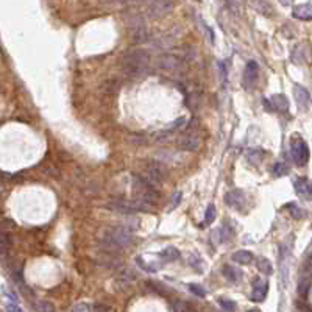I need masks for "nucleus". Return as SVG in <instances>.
Instances as JSON below:
<instances>
[{
	"label": "nucleus",
	"instance_id": "f257e3e1",
	"mask_svg": "<svg viewBox=\"0 0 312 312\" xmlns=\"http://www.w3.org/2000/svg\"><path fill=\"white\" fill-rule=\"evenodd\" d=\"M133 201L136 203L138 211H151L159 201V192L145 176H133Z\"/></svg>",
	"mask_w": 312,
	"mask_h": 312
},
{
	"label": "nucleus",
	"instance_id": "f03ea898",
	"mask_svg": "<svg viewBox=\"0 0 312 312\" xmlns=\"http://www.w3.org/2000/svg\"><path fill=\"white\" fill-rule=\"evenodd\" d=\"M150 53L144 48L126 50L122 56V71L128 77H144L148 72Z\"/></svg>",
	"mask_w": 312,
	"mask_h": 312
},
{
	"label": "nucleus",
	"instance_id": "7ed1b4c3",
	"mask_svg": "<svg viewBox=\"0 0 312 312\" xmlns=\"http://www.w3.org/2000/svg\"><path fill=\"white\" fill-rule=\"evenodd\" d=\"M133 231L128 228V226H113V228H109L103 239H102V243H103V251L105 253H114V255H120V251L128 247L133 243Z\"/></svg>",
	"mask_w": 312,
	"mask_h": 312
},
{
	"label": "nucleus",
	"instance_id": "20e7f679",
	"mask_svg": "<svg viewBox=\"0 0 312 312\" xmlns=\"http://www.w3.org/2000/svg\"><path fill=\"white\" fill-rule=\"evenodd\" d=\"M173 11L172 0H151L148 5V16L151 19H161L166 18Z\"/></svg>",
	"mask_w": 312,
	"mask_h": 312
},
{
	"label": "nucleus",
	"instance_id": "39448f33",
	"mask_svg": "<svg viewBox=\"0 0 312 312\" xmlns=\"http://www.w3.org/2000/svg\"><path fill=\"white\" fill-rule=\"evenodd\" d=\"M290 151H292V159L297 166H305L309 159V148L308 144L300 138L292 139L290 144Z\"/></svg>",
	"mask_w": 312,
	"mask_h": 312
},
{
	"label": "nucleus",
	"instance_id": "423d86ee",
	"mask_svg": "<svg viewBox=\"0 0 312 312\" xmlns=\"http://www.w3.org/2000/svg\"><path fill=\"white\" fill-rule=\"evenodd\" d=\"M176 147L184 151H195L200 147V138L197 134H192V133L183 134V136L176 139Z\"/></svg>",
	"mask_w": 312,
	"mask_h": 312
},
{
	"label": "nucleus",
	"instance_id": "0eeeda50",
	"mask_svg": "<svg viewBox=\"0 0 312 312\" xmlns=\"http://www.w3.org/2000/svg\"><path fill=\"white\" fill-rule=\"evenodd\" d=\"M258 75H259V66L256 61H250L245 67V71H243V86L247 89H251L255 86V83L258 80Z\"/></svg>",
	"mask_w": 312,
	"mask_h": 312
},
{
	"label": "nucleus",
	"instance_id": "6e6552de",
	"mask_svg": "<svg viewBox=\"0 0 312 312\" xmlns=\"http://www.w3.org/2000/svg\"><path fill=\"white\" fill-rule=\"evenodd\" d=\"M245 193H243L240 189H234V191H230L228 193L225 195V203L234 208V209H242L243 206H245Z\"/></svg>",
	"mask_w": 312,
	"mask_h": 312
},
{
	"label": "nucleus",
	"instance_id": "1a4fd4ad",
	"mask_svg": "<svg viewBox=\"0 0 312 312\" xmlns=\"http://www.w3.org/2000/svg\"><path fill=\"white\" fill-rule=\"evenodd\" d=\"M145 178L153 184V186H158V184H161L166 178V173H164V168L159 166V164H151L147 167V172H145Z\"/></svg>",
	"mask_w": 312,
	"mask_h": 312
},
{
	"label": "nucleus",
	"instance_id": "9d476101",
	"mask_svg": "<svg viewBox=\"0 0 312 312\" xmlns=\"http://www.w3.org/2000/svg\"><path fill=\"white\" fill-rule=\"evenodd\" d=\"M267 292H268V283L263 280H255V283H253L251 300L256 303H263L267 297Z\"/></svg>",
	"mask_w": 312,
	"mask_h": 312
},
{
	"label": "nucleus",
	"instance_id": "9b49d317",
	"mask_svg": "<svg viewBox=\"0 0 312 312\" xmlns=\"http://www.w3.org/2000/svg\"><path fill=\"white\" fill-rule=\"evenodd\" d=\"M293 96H295V100H297V103L301 109H308L309 105H311V96L308 89H305L303 86H300V84H295L293 86Z\"/></svg>",
	"mask_w": 312,
	"mask_h": 312
},
{
	"label": "nucleus",
	"instance_id": "f8f14e48",
	"mask_svg": "<svg viewBox=\"0 0 312 312\" xmlns=\"http://www.w3.org/2000/svg\"><path fill=\"white\" fill-rule=\"evenodd\" d=\"M293 186L301 198H305V200L312 198V184L306 178H297L293 181Z\"/></svg>",
	"mask_w": 312,
	"mask_h": 312
},
{
	"label": "nucleus",
	"instance_id": "ddd939ff",
	"mask_svg": "<svg viewBox=\"0 0 312 312\" xmlns=\"http://www.w3.org/2000/svg\"><path fill=\"white\" fill-rule=\"evenodd\" d=\"M158 64L164 71H176L180 67L181 61L176 56H173V55H163L158 60Z\"/></svg>",
	"mask_w": 312,
	"mask_h": 312
},
{
	"label": "nucleus",
	"instance_id": "4468645a",
	"mask_svg": "<svg viewBox=\"0 0 312 312\" xmlns=\"http://www.w3.org/2000/svg\"><path fill=\"white\" fill-rule=\"evenodd\" d=\"M293 18L300 21H312V3H305V5H297L293 8Z\"/></svg>",
	"mask_w": 312,
	"mask_h": 312
},
{
	"label": "nucleus",
	"instance_id": "2eb2a0df",
	"mask_svg": "<svg viewBox=\"0 0 312 312\" xmlns=\"http://www.w3.org/2000/svg\"><path fill=\"white\" fill-rule=\"evenodd\" d=\"M251 6L255 8L259 14L265 16V18H270V16L273 14V6L268 2H265V0H253Z\"/></svg>",
	"mask_w": 312,
	"mask_h": 312
},
{
	"label": "nucleus",
	"instance_id": "dca6fc26",
	"mask_svg": "<svg viewBox=\"0 0 312 312\" xmlns=\"http://www.w3.org/2000/svg\"><path fill=\"white\" fill-rule=\"evenodd\" d=\"M270 102H272V106L275 111L286 113L289 109V102H288V98H286V96H283V94H275L270 98Z\"/></svg>",
	"mask_w": 312,
	"mask_h": 312
},
{
	"label": "nucleus",
	"instance_id": "f3484780",
	"mask_svg": "<svg viewBox=\"0 0 312 312\" xmlns=\"http://www.w3.org/2000/svg\"><path fill=\"white\" fill-rule=\"evenodd\" d=\"M222 273H223V276L226 278V280L231 281V283H238V281L242 280V272L239 270V268L233 267V265H225L222 268Z\"/></svg>",
	"mask_w": 312,
	"mask_h": 312
},
{
	"label": "nucleus",
	"instance_id": "a211bd4d",
	"mask_svg": "<svg viewBox=\"0 0 312 312\" xmlns=\"http://www.w3.org/2000/svg\"><path fill=\"white\" fill-rule=\"evenodd\" d=\"M233 261L242 265H250L253 263V255L248 250H239L233 255Z\"/></svg>",
	"mask_w": 312,
	"mask_h": 312
},
{
	"label": "nucleus",
	"instance_id": "6ab92c4d",
	"mask_svg": "<svg viewBox=\"0 0 312 312\" xmlns=\"http://www.w3.org/2000/svg\"><path fill=\"white\" fill-rule=\"evenodd\" d=\"M159 258H161L164 263H172V261H176L180 258V251L175 247H167L163 251H159Z\"/></svg>",
	"mask_w": 312,
	"mask_h": 312
},
{
	"label": "nucleus",
	"instance_id": "aec40b11",
	"mask_svg": "<svg viewBox=\"0 0 312 312\" xmlns=\"http://www.w3.org/2000/svg\"><path fill=\"white\" fill-rule=\"evenodd\" d=\"M264 156H265V151L263 148H251L247 151V159L253 164H259L264 159Z\"/></svg>",
	"mask_w": 312,
	"mask_h": 312
},
{
	"label": "nucleus",
	"instance_id": "412c9836",
	"mask_svg": "<svg viewBox=\"0 0 312 312\" xmlns=\"http://www.w3.org/2000/svg\"><path fill=\"white\" fill-rule=\"evenodd\" d=\"M234 236L233 230H231V226L228 225H223L222 228H218L217 230V238H218V242H226V240H230L231 238Z\"/></svg>",
	"mask_w": 312,
	"mask_h": 312
},
{
	"label": "nucleus",
	"instance_id": "4be33fe9",
	"mask_svg": "<svg viewBox=\"0 0 312 312\" xmlns=\"http://www.w3.org/2000/svg\"><path fill=\"white\" fill-rule=\"evenodd\" d=\"M11 245V240H10V236L8 233L2 228V225H0V253H5Z\"/></svg>",
	"mask_w": 312,
	"mask_h": 312
},
{
	"label": "nucleus",
	"instance_id": "5701e85b",
	"mask_svg": "<svg viewBox=\"0 0 312 312\" xmlns=\"http://www.w3.org/2000/svg\"><path fill=\"white\" fill-rule=\"evenodd\" d=\"M258 268L265 275H270L273 272V268H272V264H270V261L265 259V258H259L258 259Z\"/></svg>",
	"mask_w": 312,
	"mask_h": 312
},
{
	"label": "nucleus",
	"instance_id": "b1692460",
	"mask_svg": "<svg viewBox=\"0 0 312 312\" xmlns=\"http://www.w3.org/2000/svg\"><path fill=\"white\" fill-rule=\"evenodd\" d=\"M272 173L275 176H284V175H288L289 173V167L286 166L284 163H276L272 168Z\"/></svg>",
	"mask_w": 312,
	"mask_h": 312
},
{
	"label": "nucleus",
	"instance_id": "393cba45",
	"mask_svg": "<svg viewBox=\"0 0 312 312\" xmlns=\"http://www.w3.org/2000/svg\"><path fill=\"white\" fill-rule=\"evenodd\" d=\"M218 305L222 306V309H225V311H236V303L233 301V300H230V298H225V297H222V298H218Z\"/></svg>",
	"mask_w": 312,
	"mask_h": 312
},
{
	"label": "nucleus",
	"instance_id": "a878e982",
	"mask_svg": "<svg viewBox=\"0 0 312 312\" xmlns=\"http://www.w3.org/2000/svg\"><path fill=\"white\" fill-rule=\"evenodd\" d=\"M309 289H311V281L309 280H303L298 286V293L301 295L303 298H308L309 295Z\"/></svg>",
	"mask_w": 312,
	"mask_h": 312
},
{
	"label": "nucleus",
	"instance_id": "bb28decb",
	"mask_svg": "<svg viewBox=\"0 0 312 312\" xmlns=\"http://www.w3.org/2000/svg\"><path fill=\"white\" fill-rule=\"evenodd\" d=\"M189 290L193 293V295H197V297H200V298H205L206 297V290L201 288L200 284H189Z\"/></svg>",
	"mask_w": 312,
	"mask_h": 312
},
{
	"label": "nucleus",
	"instance_id": "cd10ccee",
	"mask_svg": "<svg viewBox=\"0 0 312 312\" xmlns=\"http://www.w3.org/2000/svg\"><path fill=\"white\" fill-rule=\"evenodd\" d=\"M216 218V206L214 205H209L208 209H206V214H205V223L206 225H211L214 222Z\"/></svg>",
	"mask_w": 312,
	"mask_h": 312
},
{
	"label": "nucleus",
	"instance_id": "c85d7f7f",
	"mask_svg": "<svg viewBox=\"0 0 312 312\" xmlns=\"http://www.w3.org/2000/svg\"><path fill=\"white\" fill-rule=\"evenodd\" d=\"M288 208H289V211H290L292 217H295V218H301V217H305V211L300 209L297 205L290 203V205H288Z\"/></svg>",
	"mask_w": 312,
	"mask_h": 312
},
{
	"label": "nucleus",
	"instance_id": "c756f323",
	"mask_svg": "<svg viewBox=\"0 0 312 312\" xmlns=\"http://www.w3.org/2000/svg\"><path fill=\"white\" fill-rule=\"evenodd\" d=\"M35 309L36 311H53L55 308L50 305L48 301H41V303H38V305L35 306Z\"/></svg>",
	"mask_w": 312,
	"mask_h": 312
},
{
	"label": "nucleus",
	"instance_id": "7c9ffc66",
	"mask_svg": "<svg viewBox=\"0 0 312 312\" xmlns=\"http://www.w3.org/2000/svg\"><path fill=\"white\" fill-rule=\"evenodd\" d=\"M94 308L92 306H88V305H77V306H73V311L77 312V311H92Z\"/></svg>",
	"mask_w": 312,
	"mask_h": 312
},
{
	"label": "nucleus",
	"instance_id": "2f4dec72",
	"mask_svg": "<svg viewBox=\"0 0 312 312\" xmlns=\"http://www.w3.org/2000/svg\"><path fill=\"white\" fill-rule=\"evenodd\" d=\"M180 200H181V192H176L175 195H173V203H172V208H175L176 205L180 203Z\"/></svg>",
	"mask_w": 312,
	"mask_h": 312
},
{
	"label": "nucleus",
	"instance_id": "473e14b6",
	"mask_svg": "<svg viewBox=\"0 0 312 312\" xmlns=\"http://www.w3.org/2000/svg\"><path fill=\"white\" fill-rule=\"evenodd\" d=\"M263 102H264V108H267V111H273V106H272V102H270V100L264 98Z\"/></svg>",
	"mask_w": 312,
	"mask_h": 312
},
{
	"label": "nucleus",
	"instance_id": "72a5a7b5",
	"mask_svg": "<svg viewBox=\"0 0 312 312\" xmlns=\"http://www.w3.org/2000/svg\"><path fill=\"white\" fill-rule=\"evenodd\" d=\"M106 3H128L133 2V0H105Z\"/></svg>",
	"mask_w": 312,
	"mask_h": 312
},
{
	"label": "nucleus",
	"instance_id": "f704fd0d",
	"mask_svg": "<svg viewBox=\"0 0 312 312\" xmlns=\"http://www.w3.org/2000/svg\"><path fill=\"white\" fill-rule=\"evenodd\" d=\"M306 268L312 273V255H311V256L308 258V261H306Z\"/></svg>",
	"mask_w": 312,
	"mask_h": 312
},
{
	"label": "nucleus",
	"instance_id": "c9c22d12",
	"mask_svg": "<svg viewBox=\"0 0 312 312\" xmlns=\"http://www.w3.org/2000/svg\"><path fill=\"white\" fill-rule=\"evenodd\" d=\"M96 311H111V308H108V306H102V305H97L94 306Z\"/></svg>",
	"mask_w": 312,
	"mask_h": 312
},
{
	"label": "nucleus",
	"instance_id": "e433bc0d",
	"mask_svg": "<svg viewBox=\"0 0 312 312\" xmlns=\"http://www.w3.org/2000/svg\"><path fill=\"white\" fill-rule=\"evenodd\" d=\"M6 311H18V312H21L22 309L19 306H16V305H10V306L6 308Z\"/></svg>",
	"mask_w": 312,
	"mask_h": 312
},
{
	"label": "nucleus",
	"instance_id": "4c0bfd02",
	"mask_svg": "<svg viewBox=\"0 0 312 312\" xmlns=\"http://www.w3.org/2000/svg\"><path fill=\"white\" fill-rule=\"evenodd\" d=\"M281 2V5H284V6H289L290 3H292V0H280Z\"/></svg>",
	"mask_w": 312,
	"mask_h": 312
},
{
	"label": "nucleus",
	"instance_id": "58836bf2",
	"mask_svg": "<svg viewBox=\"0 0 312 312\" xmlns=\"http://www.w3.org/2000/svg\"><path fill=\"white\" fill-rule=\"evenodd\" d=\"M0 191H2V189H0Z\"/></svg>",
	"mask_w": 312,
	"mask_h": 312
}]
</instances>
